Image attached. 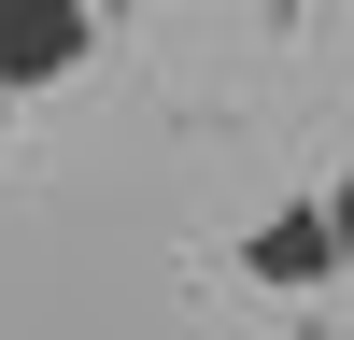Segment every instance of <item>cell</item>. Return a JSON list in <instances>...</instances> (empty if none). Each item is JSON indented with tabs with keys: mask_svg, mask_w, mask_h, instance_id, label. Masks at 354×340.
Instances as JSON below:
<instances>
[{
	"mask_svg": "<svg viewBox=\"0 0 354 340\" xmlns=\"http://www.w3.org/2000/svg\"><path fill=\"white\" fill-rule=\"evenodd\" d=\"M85 43H100V0H0V100L85 71Z\"/></svg>",
	"mask_w": 354,
	"mask_h": 340,
	"instance_id": "obj_1",
	"label": "cell"
},
{
	"mask_svg": "<svg viewBox=\"0 0 354 340\" xmlns=\"http://www.w3.org/2000/svg\"><path fill=\"white\" fill-rule=\"evenodd\" d=\"M241 270L270 283V298H312L326 270H354V255H340V213H326V198H283V213L241 241Z\"/></svg>",
	"mask_w": 354,
	"mask_h": 340,
	"instance_id": "obj_2",
	"label": "cell"
},
{
	"mask_svg": "<svg viewBox=\"0 0 354 340\" xmlns=\"http://www.w3.org/2000/svg\"><path fill=\"white\" fill-rule=\"evenodd\" d=\"M326 213H340V255H354V170H340V198H326Z\"/></svg>",
	"mask_w": 354,
	"mask_h": 340,
	"instance_id": "obj_3",
	"label": "cell"
},
{
	"mask_svg": "<svg viewBox=\"0 0 354 340\" xmlns=\"http://www.w3.org/2000/svg\"><path fill=\"white\" fill-rule=\"evenodd\" d=\"M0 142H15V128H0Z\"/></svg>",
	"mask_w": 354,
	"mask_h": 340,
	"instance_id": "obj_4",
	"label": "cell"
}]
</instances>
